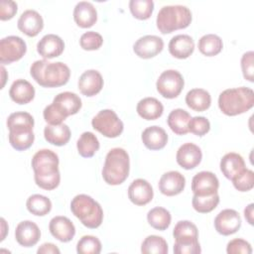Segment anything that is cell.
<instances>
[{
    "label": "cell",
    "mask_w": 254,
    "mask_h": 254,
    "mask_svg": "<svg viewBox=\"0 0 254 254\" xmlns=\"http://www.w3.org/2000/svg\"><path fill=\"white\" fill-rule=\"evenodd\" d=\"M245 169L244 159L237 153H227L220 160V171L224 177L230 181H232Z\"/></svg>",
    "instance_id": "obj_24"
},
{
    "label": "cell",
    "mask_w": 254,
    "mask_h": 254,
    "mask_svg": "<svg viewBox=\"0 0 254 254\" xmlns=\"http://www.w3.org/2000/svg\"><path fill=\"white\" fill-rule=\"evenodd\" d=\"M202 159L200 148L193 143L183 144L177 151V163L185 170L194 169Z\"/></svg>",
    "instance_id": "obj_13"
},
{
    "label": "cell",
    "mask_w": 254,
    "mask_h": 254,
    "mask_svg": "<svg viewBox=\"0 0 254 254\" xmlns=\"http://www.w3.org/2000/svg\"><path fill=\"white\" fill-rule=\"evenodd\" d=\"M18 5L12 0L0 1V19L1 21H7L12 19L17 13Z\"/></svg>",
    "instance_id": "obj_49"
},
{
    "label": "cell",
    "mask_w": 254,
    "mask_h": 254,
    "mask_svg": "<svg viewBox=\"0 0 254 254\" xmlns=\"http://www.w3.org/2000/svg\"><path fill=\"white\" fill-rule=\"evenodd\" d=\"M130 160L128 153L122 148L111 149L102 168V178L108 185H121L129 176Z\"/></svg>",
    "instance_id": "obj_4"
},
{
    "label": "cell",
    "mask_w": 254,
    "mask_h": 254,
    "mask_svg": "<svg viewBox=\"0 0 254 254\" xmlns=\"http://www.w3.org/2000/svg\"><path fill=\"white\" fill-rule=\"evenodd\" d=\"M9 143L17 151H25L29 149L35 140L33 129L16 128L9 130Z\"/></svg>",
    "instance_id": "obj_29"
},
{
    "label": "cell",
    "mask_w": 254,
    "mask_h": 254,
    "mask_svg": "<svg viewBox=\"0 0 254 254\" xmlns=\"http://www.w3.org/2000/svg\"><path fill=\"white\" fill-rule=\"evenodd\" d=\"M234 188L239 191H248L254 187V173L252 170L245 169L232 180Z\"/></svg>",
    "instance_id": "obj_43"
},
{
    "label": "cell",
    "mask_w": 254,
    "mask_h": 254,
    "mask_svg": "<svg viewBox=\"0 0 254 254\" xmlns=\"http://www.w3.org/2000/svg\"><path fill=\"white\" fill-rule=\"evenodd\" d=\"M99 141L92 132H83L76 142L78 154L83 158H91L99 149Z\"/></svg>",
    "instance_id": "obj_32"
},
{
    "label": "cell",
    "mask_w": 254,
    "mask_h": 254,
    "mask_svg": "<svg viewBox=\"0 0 254 254\" xmlns=\"http://www.w3.org/2000/svg\"><path fill=\"white\" fill-rule=\"evenodd\" d=\"M253 206L254 204L253 203H250L248 204L245 209H244V216H245V219L247 220V222L249 224H253Z\"/></svg>",
    "instance_id": "obj_51"
},
{
    "label": "cell",
    "mask_w": 254,
    "mask_h": 254,
    "mask_svg": "<svg viewBox=\"0 0 254 254\" xmlns=\"http://www.w3.org/2000/svg\"><path fill=\"white\" fill-rule=\"evenodd\" d=\"M186 103L190 109L202 112L209 108L211 104V96L205 89L193 88L187 93Z\"/></svg>",
    "instance_id": "obj_30"
},
{
    "label": "cell",
    "mask_w": 254,
    "mask_h": 254,
    "mask_svg": "<svg viewBox=\"0 0 254 254\" xmlns=\"http://www.w3.org/2000/svg\"><path fill=\"white\" fill-rule=\"evenodd\" d=\"M34 170V179L36 185L41 189L52 190L56 189L61 182L59 171V157L49 149L39 150L32 158L31 162Z\"/></svg>",
    "instance_id": "obj_1"
},
{
    "label": "cell",
    "mask_w": 254,
    "mask_h": 254,
    "mask_svg": "<svg viewBox=\"0 0 254 254\" xmlns=\"http://www.w3.org/2000/svg\"><path fill=\"white\" fill-rule=\"evenodd\" d=\"M31 76L43 87H59L64 85L70 76L69 67L62 63H50L48 60L35 61L30 68Z\"/></svg>",
    "instance_id": "obj_2"
},
{
    "label": "cell",
    "mask_w": 254,
    "mask_h": 254,
    "mask_svg": "<svg viewBox=\"0 0 254 254\" xmlns=\"http://www.w3.org/2000/svg\"><path fill=\"white\" fill-rule=\"evenodd\" d=\"M16 241L23 247H32L41 238V231L38 225L31 220L21 221L15 230Z\"/></svg>",
    "instance_id": "obj_14"
},
{
    "label": "cell",
    "mask_w": 254,
    "mask_h": 254,
    "mask_svg": "<svg viewBox=\"0 0 254 254\" xmlns=\"http://www.w3.org/2000/svg\"><path fill=\"white\" fill-rule=\"evenodd\" d=\"M210 130V122L203 116L192 117L189 122V132L202 137Z\"/></svg>",
    "instance_id": "obj_44"
},
{
    "label": "cell",
    "mask_w": 254,
    "mask_h": 254,
    "mask_svg": "<svg viewBox=\"0 0 254 254\" xmlns=\"http://www.w3.org/2000/svg\"><path fill=\"white\" fill-rule=\"evenodd\" d=\"M73 20L80 28H90L97 21V11L92 3L80 1L73 9Z\"/></svg>",
    "instance_id": "obj_22"
},
{
    "label": "cell",
    "mask_w": 254,
    "mask_h": 254,
    "mask_svg": "<svg viewBox=\"0 0 254 254\" xmlns=\"http://www.w3.org/2000/svg\"><path fill=\"white\" fill-rule=\"evenodd\" d=\"M103 87V78L99 71L95 69L85 70L78 79V89L88 97L96 95Z\"/></svg>",
    "instance_id": "obj_21"
},
{
    "label": "cell",
    "mask_w": 254,
    "mask_h": 254,
    "mask_svg": "<svg viewBox=\"0 0 254 254\" xmlns=\"http://www.w3.org/2000/svg\"><path fill=\"white\" fill-rule=\"evenodd\" d=\"M37 253H39V254H59V253H61V251H60V249L55 245V244H53V243H44V244H42L39 248H38V250H37Z\"/></svg>",
    "instance_id": "obj_50"
},
{
    "label": "cell",
    "mask_w": 254,
    "mask_h": 254,
    "mask_svg": "<svg viewBox=\"0 0 254 254\" xmlns=\"http://www.w3.org/2000/svg\"><path fill=\"white\" fill-rule=\"evenodd\" d=\"M184 85L185 80L183 75L175 69H167L163 71L156 82L158 92L168 99H173L179 96Z\"/></svg>",
    "instance_id": "obj_8"
},
{
    "label": "cell",
    "mask_w": 254,
    "mask_h": 254,
    "mask_svg": "<svg viewBox=\"0 0 254 254\" xmlns=\"http://www.w3.org/2000/svg\"><path fill=\"white\" fill-rule=\"evenodd\" d=\"M1 224H2V236H1V241H2L5 238V232H6V230H8V227L6 228L7 224H6V221L4 218H1Z\"/></svg>",
    "instance_id": "obj_52"
},
{
    "label": "cell",
    "mask_w": 254,
    "mask_h": 254,
    "mask_svg": "<svg viewBox=\"0 0 254 254\" xmlns=\"http://www.w3.org/2000/svg\"><path fill=\"white\" fill-rule=\"evenodd\" d=\"M253 57L254 53L252 51L246 52L243 54L241 58V69L245 79L250 82H253V73H254V65H253Z\"/></svg>",
    "instance_id": "obj_47"
},
{
    "label": "cell",
    "mask_w": 254,
    "mask_h": 254,
    "mask_svg": "<svg viewBox=\"0 0 254 254\" xmlns=\"http://www.w3.org/2000/svg\"><path fill=\"white\" fill-rule=\"evenodd\" d=\"M43 116L45 121L50 125L62 124L63 121L65 119V117L60 111H58L53 104H50L45 107Z\"/></svg>",
    "instance_id": "obj_48"
},
{
    "label": "cell",
    "mask_w": 254,
    "mask_h": 254,
    "mask_svg": "<svg viewBox=\"0 0 254 254\" xmlns=\"http://www.w3.org/2000/svg\"><path fill=\"white\" fill-rule=\"evenodd\" d=\"M93 129L107 138H116L123 132L124 125L117 114L111 109L100 110L91 121Z\"/></svg>",
    "instance_id": "obj_7"
},
{
    "label": "cell",
    "mask_w": 254,
    "mask_h": 254,
    "mask_svg": "<svg viewBox=\"0 0 254 254\" xmlns=\"http://www.w3.org/2000/svg\"><path fill=\"white\" fill-rule=\"evenodd\" d=\"M223 48L222 40L215 34L203 35L198 40V50L206 57H213L218 55Z\"/></svg>",
    "instance_id": "obj_35"
},
{
    "label": "cell",
    "mask_w": 254,
    "mask_h": 254,
    "mask_svg": "<svg viewBox=\"0 0 254 254\" xmlns=\"http://www.w3.org/2000/svg\"><path fill=\"white\" fill-rule=\"evenodd\" d=\"M49 229L51 234L61 242H69L75 234V227L71 220L62 215L51 219Z\"/></svg>",
    "instance_id": "obj_20"
},
{
    "label": "cell",
    "mask_w": 254,
    "mask_h": 254,
    "mask_svg": "<svg viewBox=\"0 0 254 254\" xmlns=\"http://www.w3.org/2000/svg\"><path fill=\"white\" fill-rule=\"evenodd\" d=\"M194 50V42L189 35H177L169 43L170 54L180 60L189 58Z\"/></svg>",
    "instance_id": "obj_25"
},
{
    "label": "cell",
    "mask_w": 254,
    "mask_h": 254,
    "mask_svg": "<svg viewBox=\"0 0 254 254\" xmlns=\"http://www.w3.org/2000/svg\"><path fill=\"white\" fill-rule=\"evenodd\" d=\"M72 214L87 228H97L103 220V210L100 204L90 195L77 194L70 202Z\"/></svg>",
    "instance_id": "obj_5"
},
{
    "label": "cell",
    "mask_w": 254,
    "mask_h": 254,
    "mask_svg": "<svg viewBox=\"0 0 254 254\" xmlns=\"http://www.w3.org/2000/svg\"><path fill=\"white\" fill-rule=\"evenodd\" d=\"M142 142L149 150L156 151L163 149L168 143L167 132L157 125L147 127L142 132Z\"/></svg>",
    "instance_id": "obj_23"
},
{
    "label": "cell",
    "mask_w": 254,
    "mask_h": 254,
    "mask_svg": "<svg viewBox=\"0 0 254 254\" xmlns=\"http://www.w3.org/2000/svg\"><path fill=\"white\" fill-rule=\"evenodd\" d=\"M101 251L100 240L92 235L82 236L76 244L78 254H98Z\"/></svg>",
    "instance_id": "obj_41"
},
{
    "label": "cell",
    "mask_w": 254,
    "mask_h": 254,
    "mask_svg": "<svg viewBox=\"0 0 254 254\" xmlns=\"http://www.w3.org/2000/svg\"><path fill=\"white\" fill-rule=\"evenodd\" d=\"M27 209L34 215L44 216L52 209V201L43 194H32L28 197L26 202Z\"/></svg>",
    "instance_id": "obj_36"
},
{
    "label": "cell",
    "mask_w": 254,
    "mask_h": 254,
    "mask_svg": "<svg viewBox=\"0 0 254 254\" xmlns=\"http://www.w3.org/2000/svg\"><path fill=\"white\" fill-rule=\"evenodd\" d=\"M52 104L65 118L67 116L76 114L82 105L80 97L77 94L70 91L61 92L58 95H56Z\"/></svg>",
    "instance_id": "obj_17"
},
{
    "label": "cell",
    "mask_w": 254,
    "mask_h": 254,
    "mask_svg": "<svg viewBox=\"0 0 254 254\" xmlns=\"http://www.w3.org/2000/svg\"><path fill=\"white\" fill-rule=\"evenodd\" d=\"M164 48L162 38L155 35H147L139 38L134 46V53L141 59H151L159 55Z\"/></svg>",
    "instance_id": "obj_12"
},
{
    "label": "cell",
    "mask_w": 254,
    "mask_h": 254,
    "mask_svg": "<svg viewBox=\"0 0 254 254\" xmlns=\"http://www.w3.org/2000/svg\"><path fill=\"white\" fill-rule=\"evenodd\" d=\"M34 118L33 116L25 111H18L11 113L7 118V127L9 130L16 128H34Z\"/></svg>",
    "instance_id": "obj_40"
},
{
    "label": "cell",
    "mask_w": 254,
    "mask_h": 254,
    "mask_svg": "<svg viewBox=\"0 0 254 254\" xmlns=\"http://www.w3.org/2000/svg\"><path fill=\"white\" fill-rule=\"evenodd\" d=\"M147 220L153 228L163 231L170 226L172 216L168 209L162 206H157L148 211Z\"/></svg>",
    "instance_id": "obj_34"
},
{
    "label": "cell",
    "mask_w": 254,
    "mask_h": 254,
    "mask_svg": "<svg viewBox=\"0 0 254 254\" xmlns=\"http://www.w3.org/2000/svg\"><path fill=\"white\" fill-rule=\"evenodd\" d=\"M219 182L217 177L208 171H202L194 175L191 181V190L195 195H211L217 192Z\"/></svg>",
    "instance_id": "obj_11"
},
{
    "label": "cell",
    "mask_w": 254,
    "mask_h": 254,
    "mask_svg": "<svg viewBox=\"0 0 254 254\" xmlns=\"http://www.w3.org/2000/svg\"><path fill=\"white\" fill-rule=\"evenodd\" d=\"M10 98L17 104H27L35 97L34 86L26 79H16L9 89Z\"/></svg>",
    "instance_id": "obj_26"
},
{
    "label": "cell",
    "mask_w": 254,
    "mask_h": 254,
    "mask_svg": "<svg viewBox=\"0 0 254 254\" xmlns=\"http://www.w3.org/2000/svg\"><path fill=\"white\" fill-rule=\"evenodd\" d=\"M168 251L167 241L158 235L147 236L141 245V252L144 254H167Z\"/></svg>",
    "instance_id": "obj_37"
},
{
    "label": "cell",
    "mask_w": 254,
    "mask_h": 254,
    "mask_svg": "<svg viewBox=\"0 0 254 254\" xmlns=\"http://www.w3.org/2000/svg\"><path fill=\"white\" fill-rule=\"evenodd\" d=\"M191 119L190 114L182 109L177 108L171 111L167 122L171 130L177 135H185L189 132V122Z\"/></svg>",
    "instance_id": "obj_31"
},
{
    "label": "cell",
    "mask_w": 254,
    "mask_h": 254,
    "mask_svg": "<svg viewBox=\"0 0 254 254\" xmlns=\"http://www.w3.org/2000/svg\"><path fill=\"white\" fill-rule=\"evenodd\" d=\"M254 105V91L245 86L223 90L218 97V107L227 116L242 114Z\"/></svg>",
    "instance_id": "obj_3"
},
{
    "label": "cell",
    "mask_w": 254,
    "mask_h": 254,
    "mask_svg": "<svg viewBox=\"0 0 254 254\" xmlns=\"http://www.w3.org/2000/svg\"><path fill=\"white\" fill-rule=\"evenodd\" d=\"M154 196L153 188L150 183L144 179L134 180L128 188V197L136 205H145L149 203Z\"/></svg>",
    "instance_id": "obj_15"
},
{
    "label": "cell",
    "mask_w": 254,
    "mask_h": 254,
    "mask_svg": "<svg viewBox=\"0 0 254 254\" xmlns=\"http://www.w3.org/2000/svg\"><path fill=\"white\" fill-rule=\"evenodd\" d=\"M27 52L25 41L18 36H8L0 41V62L9 64L19 61Z\"/></svg>",
    "instance_id": "obj_9"
},
{
    "label": "cell",
    "mask_w": 254,
    "mask_h": 254,
    "mask_svg": "<svg viewBox=\"0 0 254 254\" xmlns=\"http://www.w3.org/2000/svg\"><path fill=\"white\" fill-rule=\"evenodd\" d=\"M64 43L61 37L55 34L45 35L37 44V52L45 60L57 58L63 54Z\"/></svg>",
    "instance_id": "obj_19"
},
{
    "label": "cell",
    "mask_w": 254,
    "mask_h": 254,
    "mask_svg": "<svg viewBox=\"0 0 254 254\" xmlns=\"http://www.w3.org/2000/svg\"><path fill=\"white\" fill-rule=\"evenodd\" d=\"M226 252L228 254H250L252 253V247L246 240L242 238H235L227 243Z\"/></svg>",
    "instance_id": "obj_45"
},
{
    "label": "cell",
    "mask_w": 254,
    "mask_h": 254,
    "mask_svg": "<svg viewBox=\"0 0 254 254\" xmlns=\"http://www.w3.org/2000/svg\"><path fill=\"white\" fill-rule=\"evenodd\" d=\"M185 186L186 179L178 171L165 173L159 181V190L167 196H173L181 193L184 190Z\"/></svg>",
    "instance_id": "obj_18"
},
{
    "label": "cell",
    "mask_w": 254,
    "mask_h": 254,
    "mask_svg": "<svg viewBox=\"0 0 254 254\" xmlns=\"http://www.w3.org/2000/svg\"><path fill=\"white\" fill-rule=\"evenodd\" d=\"M173 236L175 241L186 242L198 240V230L195 224L190 220L179 221L173 230Z\"/></svg>",
    "instance_id": "obj_33"
},
{
    "label": "cell",
    "mask_w": 254,
    "mask_h": 254,
    "mask_svg": "<svg viewBox=\"0 0 254 254\" xmlns=\"http://www.w3.org/2000/svg\"><path fill=\"white\" fill-rule=\"evenodd\" d=\"M137 113L145 120H156L162 116L164 106L155 97H145L141 99L136 107Z\"/></svg>",
    "instance_id": "obj_27"
},
{
    "label": "cell",
    "mask_w": 254,
    "mask_h": 254,
    "mask_svg": "<svg viewBox=\"0 0 254 254\" xmlns=\"http://www.w3.org/2000/svg\"><path fill=\"white\" fill-rule=\"evenodd\" d=\"M219 203V195L217 192L211 195H195L193 194L191 204L195 211L199 213H208L212 211Z\"/></svg>",
    "instance_id": "obj_38"
},
{
    "label": "cell",
    "mask_w": 254,
    "mask_h": 254,
    "mask_svg": "<svg viewBox=\"0 0 254 254\" xmlns=\"http://www.w3.org/2000/svg\"><path fill=\"white\" fill-rule=\"evenodd\" d=\"M201 248L198 240L179 242L175 241L174 244V253L176 254H199Z\"/></svg>",
    "instance_id": "obj_46"
},
{
    "label": "cell",
    "mask_w": 254,
    "mask_h": 254,
    "mask_svg": "<svg viewBox=\"0 0 254 254\" xmlns=\"http://www.w3.org/2000/svg\"><path fill=\"white\" fill-rule=\"evenodd\" d=\"M18 29L28 37H36L44 28V21L40 13L29 9L24 11L17 22Z\"/></svg>",
    "instance_id": "obj_16"
},
{
    "label": "cell",
    "mask_w": 254,
    "mask_h": 254,
    "mask_svg": "<svg viewBox=\"0 0 254 254\" xmlns=\"http://www.w3.org/2000/svg\"><path fill=\"white\" fill-rule=\"evenodd\" d=\"M44 137L48 143L55 146H64L70 139V129L66 124L47 125L44 129Z\"/></svg>",
    "instance_id": "obj_28"
},
{
    "label": "cell",
    "mask_w": 254,
    "mask_h": 254,
    "mask_svg": "<svg viewBox=\"0 0 254 254\" xmlns=\"http://www.w3.org/2000/svg\"><path fill=\"white\" fill-rule=\"evenodd\" d=\"M103 44L102 36L94 31H88L81 35L79 39L80 47L85 51L98 50Z\"/></svg>",
    "instance_id": "obj_42"
},
{
    "label": "cell",
    "mask_w": 254,
    "mask_h": 254,
    "mask_svg": "<svg viewBox=\"0 0 254 254\" xmlns=\"http://www.w3.org/2000/svg\"><path fill=\"white\" fill-rule=\"evenodd\" d=\"M241 227V217L239 213L231 208L221 210L214 218L215 230L224 236L233 234Z\"/></svg>",
    "instance_id": "obj_10"
},
{
    "label": "cell",
    "mask_w": 254,
    "mask_h": 254,
    "mask_svg": "<svg viewBox=\"0 0 254 254\" xmlns=\"http://www.w3.org/2000/svg\"><path fill=\"white\" fill-rule=\"evenodd\" d=\"M129 9L136 19L147 20L154 11V2L152 0H131Z\"/></svg>",
    "instance_id": "obj_39"
},
{
    "label": "cell",
    "mask_w": 254,
    "mask_h": 254,
    "mask_svg": "<svg viewBox=\"0 0 254 254\" xmlns=\"http://www.w3.org/2000/svg\"><path fill=\"white\" fill-rule=\"evenodd\" d=\"M191 22L190 10L183 5H168L160 9L156 24L162 34H170L176 30L185 29Z\"/></svg>",
    "instance_id": "obj_6"
}]
</instances>
